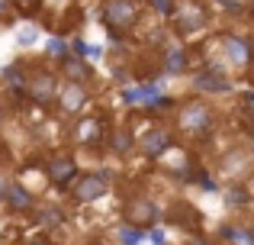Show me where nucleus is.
Wrapping results in <instances>:
<instances>
[{
  "instance_id": "obj_2",
  "label": "nucleus",
  "mask_w": 254,
  "mask_h": 245,
  "mask_svg": "<svg viewBox=\"0 0 254 245\" xmlns=\"http://www.w3.org/2000/svg\"><path fill=\"white\" fill-rule=\"evenodd\" d=\"M116 197H119V220L123 226L135 229V233H151L161 223L164 207L158 203V197L148 190V184L138 177H119L116 181Z\"/></svg>"
},
{
  "instance_id": "obj_3",
  "label": "nucleus",
  "mask_w": 254,
  "mask_h": 245,
  "mask_svg": "<svg viewBox=\"0 0 254 245\" xmlns=\"http://www.w3.org/2000/svg\"><path fill=\"white\" fill-rule=\"evenodd\" d=\"M116 123V116H113L110 107H100V103H93L90 110H87L84 116H77V120L68 123V145H74L81 155H93V158H106L103 145H106V132H110V126Z\"/></svg>"
},
{
  "instance_id": "obj_14",
  "label": "nucleus",
  "mask_w": 254,
  "mask_h": 245,
  "mask_svg": "<svg viewBox=\"0 0 254 245\" xmlns=\"http://www.w3.org/2000/svg\"><path fill=\"white\" fill-rule=\"evenodd\" d=\"M58 62V71H62V78L64 81H77V84H90V87H97L100 84V75L93 71V65H90V58H84V55H77L74 49H68L62 58H55Z\"/></svg>"
},
{
  "instance_id": "obj_9",
  "label": "nucleus",
  "mask_w": 254,
  "mask_h": 245,
  "mask_svg": "<svg viewBox=\"0 0 254 245\" xmlns=\"http://www.w3.org/2000/svg\"><path fill=\"white\" fill-rule=\"evenodd\" d=\"M161 223L174 233H180L184 239H196V236H206V216L203 210H199L196 200H190V197L177 194L171 197L168 203H164V216Z\"/></svg>"
},
{
  "instance_id": "obj_10",
  "label": "nucleus",
  "mask_w": 254,
  "mask_h": 245,
  "mask_svg": "<svg viewBox=\"0 0 254 245\" xmlns=\"http://www.w3.org/2000/svg\"><path fill=\"white\" fill-rule=\"evenodd\" d=\"M219 55L216 62L229 71L232 78H245L254 65V39L245 36V32H219Z\"/></svg>"
},
{
  "instance_id": "obj_11",
  "label": "nucleus",
  "mask_w": 254,
  "mask_h": 245,
  "mask_svg": "<svg viewBox=\"0 0 254 245\" xmlns=\"http://www.w3.org/2000/svg\"><path fill=\"white\" fill-rule=\"evenodd\" d=\"M106 158L116 164H129L138 155V123H132V116L116 120L106 132V145H103Z\"/></svg>"
},
{
  "instance_id": "obj_8",
  "label": "nucleus",
  "mask_w": 254,
  "mask_h": 245,
  "mask_svg": "<svg viewBox=\"0 0 254 245\" xmlns=\"http://www.w3.org/2000/svg\"><path fill=\"white\" fill-rule=\"evenodd\" d=\"M177 149H180V136L174 132L168 116H151L148 113V126H138V155L151 164H161Z\"/></svg>"
},
{
  "instance_id": "obj_6",
  "label": "nucleus",
  "mask_w": 254,
  "mask_h": 245,
  "mask_svg": "<svg viewBox=\"0 0 254 245\" xmlns=\"http://www.w3.org/2000/svg\"><path fill=\"white\" fill-rule=\"evenodd\" d=\"M116 181H119V171H113V168H103V164L84 168L81 174H77V181L64 190V200H68L71 210L93 207V203H100L103 197H110L113 190H116Z\"/></svg>"
},
{
  "instance_id": "obj_18",
  "label": "nucleus",
  "mask_w": 254,
  "mask_h": 245,
  "mask_svg": "<svg viewBox=\"0 0 254 245\" xmlns=\"http://www.w3.org/2000/svg\"><path fill=\"white\" fill-rule=\"evenodd\" d=\"M13 181H16V171H13L10 164H0V207H3V200H6V194H10Z\"/></svg>"
},
{
  "instance_id": "obj_20",
  "label": "nucleus",
  "mask_w": 254,
  "mask_h": 245,
  "mask_svg": "<svg viewBox=\"0 0 254 245\" xmlns=\"http://www.w3.org/2000/svg\"><path fill=\"white\" fill-rule=\"evenodd\" d=\"M36 36H39V29H36V26H29V29H19V45L36 42Z\"/></svg>"
},
{
  "instance_id": "obj_16",
  "label": "nucleus",
  "mask_w": 254,
  "mask_h": 245,
  "mask_svg": "<svg viewBox=\"0 0 254 245\" xmlns=\"http://www.w3.org/2000/svg\"><path fill=\"white\" fill-rule=\"evenodd\" d=\"M16 107H19V103L13 100V97H10V90H6L3 84H0V132L6 129V123H10V116L16 113Z\"/></svg>"
},
{
  "instance_id": "obj_5",
  "label": "nucleus",
  "mask_w": 254,
  "mask_h": 245,
  "mask_svg": "<svg viewBox=\"0 0 254 245\" xmlns=\"http://www.w3.org/2000/svg\"><path fill=\"white\" fill-rule=\"evenodd\" d=\"M81 158H84V155L74 149V145H55V149L39 152L36 162H39V174H42L45 187L64 194V190H68L71 184L77 181V174L84 171Z\"/></svg>"
},
{
  "instance_id": "obj_12",
  "label": "nucleus",
  "mask_w": 254,
  "mask_h": 245,
  "mask_svg": "<svg viewBox=\"0 0 254 245\" xmlns=\"http://www.w3.org/2000/svg\"><path fill=\"white\" fill-rule=\"evenodd\" d=\"M93 90L90 84H77V81H64L62 78V90H58V103H55V116H62V120H77V116H84L87 110L93 107Z\"/></svg>"
},
{
  "instance_id": "obj_17",
  "label": "nucleus",
  "mask_w": 254,
  "mask_h": 245,
  "mask_svg": "<svg viewBox=\"0 0 254 245\" xmlns=\"http://www.w3.org/2000/svg\"><path fill=\"white\" fill-rule=\"evenodd\" d=\"M13 6H16L19 19H36V16H42L45 0H13Z\"/></svg>"
},
{
  "instance_id": "obj_7",
  "label": "nucleus",
  "mask_w": 254,
  "mask_h": 245,
  "mask_svg": "<svg viewBox=\"0 0 254 245\" xmlns=\"http://www.w3.org/2000/svg\"><path fill=\"white\" fill-rule=\"evenodd\" d=\"M142 6L145 0H100V26L116 45L129 42L142 26Z\"/></svg>"
},
{
  "instance_id": "obj_13",
  "label": "nucleus",
  "mask_w": 254,
  "mask_h": 245,
  "mask_svg": "<svg viewBox=\"0 0 254 245\" xmlns=\"http://www.w3.org/2000/svg\"><path fill=\"white\" fill-rule=\"evenodd\" d=\"M68 213H71V207L68 203H58V200H39V207H36V213L29 216V223L39 229V233H58V229H64L68 226Z\"/></svg>"
},
{
  "instance_id": "obj_19",
  "label": "nucleus",
  "mask_w": 254,
  "mask_h": 245,
  "mask_svg": "<svg viewBox=\"0 0 254 245\" xmlns=\"http://www.w3.org/2000/svg\"><path fill=\"white\" fill-rule=\"evenodd\" d=\"M19 19L16 6H13V0H0V26H13Z\"/></svg>"
},
{
  "instance_id": "obj_23",
  "label": "nucleus",
  "mask_w": 254,
  "mask_h": 245,
  "mask_svg": "<svg viewBox=\"0 0 254 245\" xmlns=\"http://www.w3.org/2000/svg\"><path fill=\"white\" fill-rule=\"evenodd\" d=\"M52 3H68V0H52Z\"/></svg>"
},
{
  "instance_id": "obj_4",
  "label": "nucleus",
  "mask_w": 254,
  "mask_h": 245,
  "mask_svg": "<svg viewBox=\"0 0 254 245\" xmlns=\"http://www.w3.org/2000/svg\"><path fill=\"white\" fill-rule=\"evenodd\" d=\"M212 19H216L212 0H174L164 23H168L174 42H190V39L212 29Z\"/></svg>"
},
{
  "instance_id": "obj_1",
  "label": "nucleus",
  "mask_w": 254,
  "mask_h": 245,
  "mask_svg": "<svg viewBox=\"0 0 254 245\" xmlns=\"http://www.w3.org/2000/svg\"><path fill=\"white\" fill-rule=\"evenodd\" d=\"M168 123L180 136V142L190 145H209L216 132L222 129V113L216 107V97L187 94L184 100H174L168 110Z\"/></svg>"
},
{
  "instance_id": "obj_22",
  "label": "nucleus",
  "mask_w": 254,
  "mask_h": 245,
  "mask_svg": "<svg viewBox=\"0 0 254 245\" xmlns=\"http://www.w3.org/2000/svg\"><path fill=\"white\" fill-rule=\"evenodd\" d=\"M177 245H193V242H190V239H184V242H177Z\"/></svg>"
},
{
  "instance_id": "obj_21",
  "label": "nucleus",
  "mask_w": 254,
  "mask_h": 245,
  "mask_svg": "<svg viewBox=\"0 0 254 245\" xmlns=\"http://www.w3.org/2000/svg\"><path fill=\"white\" fill-rule=\"evenodd\" d=\"M245 81H248V87L254 90V65H251V71H248V75H245Z\"/></svg>"
},
{
  "instance_id": "obj_15",
  "label": "nucleus",
  "mask_w": 254,
  "mask_h": 245,
  "mask_svg": "<svg viewBox=\"0 0 254 245\" xmlns=\"http://www.w3.org/2000/svg\"><path fill=\"white\" fill-rule=\"evenodd\" d=\"M39 200H42V197H39L32 187H26V181L16 177L13 187H10V194H6V200H3V210L13 216V220H29V216L36 213Z\"/></svg>"
}]
</instances>
